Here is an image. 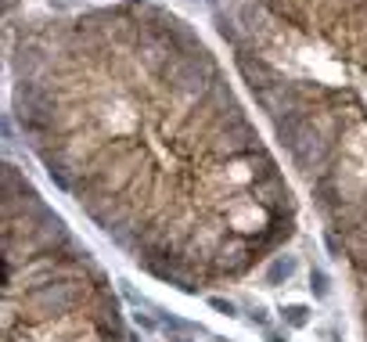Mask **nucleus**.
Instances as JSON below:
<instances>
[{
    "instance_id": "obj_1",
    "label": "nucleus",
    "mask_w": 367,
    "mask_h": 342,
    "mask_svg": "<svg viewBox=\"0 0 367 342\" xmlns=\"http://www.w3.org/2000/svg\"><path fill=\"white\" fill-rule=\"evenodd\" d=\"M11 101L51 180L184 292L245 274L295 227L220 61L148 0L18 25Z\"/></svg>"
},
{
    "instance_id": "obj_2",
    "label": "nucleus",
    "mask_w": 367,
    "mask_h": 342,
    "mask_svg": "<svg viewBox=\"0 0 367 342\" xmlns=\"http://www.w3.org/2000/svg\"><path fill=\"white\" fill-rule=\"evenodd\" d=\"M252 101L367 281V0H217Z\"/></svg>"
},
{
    "instance_id": "obj_3",
    "label": "nucleus",
    "mask_w": 367,
    "mask_h": 342,
    "mask_svg": "<svg viewBox=\"0 0 367 342\" xmlns=\"http://www.w3.org/2000/svg\"><path fill=\"white\" fill-rule=\"evenodd\" d=\"M292 274H295V260L292 256H278L270 263V270H266V285H281V281H288Z\"/></svg>"
},
{
    "instance_id": "obj_4",
    "label": "nucleus",
    "mask_w": 367,
    "mask_h": 342,
    "mask_svg": "<svg viewBox=\"0 0 367 342\" xmlns=\"http://www.w3.org/2000/svg\"><path fill=\"white\" fill-rule=\"evenodd\" d=\"M310 289H314V296H317V299H324V296L331 292L328 274H324V270H314V274H310Z\"/></svg>"
},
{
    "instance_id": "obj_5",
    "label": "nucleus",
    "mask_w": 367,
    "mask_h": 342,
    "mask_svg": "<svg viewBox=\"0 0 367 342\" xmlns=\"http://www.w3.org/2000/svg\"><path fill=\"white\" fill-rule=\"evenodd\" d=\"M285 321L295 324V328H302L306 321H310V310H306V306H288V310H285Z\"/></svg>"
},
{
    "instance_id": "obj_6",
    "label": "nucleus",
    "mask_w": 367,
    "mask_h": 342,
    "mask_svg": "<svg viewBox=\"0 0 367 342\" xmlns=\"http://www.w3.org/2000/svg\"><path fill=\"white\" fill-rule=\"evenodd\" d=\"M209 303H212V306H217V310H220V314H227V317H234V303H227V299H220V296H212Z\"/></svg>"
},
{
    "instance_id": "obj_7",
    "label": "nucleus",
    "mask_w": 367,
    "mask_h": 342,
    "mask_svg": "<svg viewBox=\"0 0 367 342\" xmlns=\"http://www.w3.org/2000/svg\"><path fill=\"white\" fill-rule=\"evenodd\" d=\"M252 321H256V324H266V310H263V306L252 310Z\"/></svg>"
},
{
    "instance_id": "obj_8",
    "label": "nucleus",
    "mask_w": 367,
    "mask_h": 342,
    "mask_svg": "<svg viewBox=\"0 0 367 342\" xmlns=\"http://www.w3.org/2000/svg\"><path fill=\"white\" fill-rule=\"evenodd\" d=\"M270 342H285V338H278V335H270Z\"/></svg>"
}]
</instances>
